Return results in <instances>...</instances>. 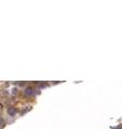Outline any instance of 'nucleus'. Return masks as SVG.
Here are the masks:
<instances>
[{"label": "nucleus", "mask_w": 122, "mask_h": 129, "mask_svg": "<svg viewBox=\"0 0 122 129\" xmlns=\"http://www.w3.org/2000/svg\"><path fill=\"white\" fill-rule=\"evenodd\" d=\"M25 95H27V96H33L34 95V89L31 88V87H27L25 89Z\"/></svg>", "instance_id": "nucleus-1"}, {"label": "nucleus", "mask_w": 122, "mask_h": 129, "mask_svg": "<svg viewBox=\"0 0 122 129\" xmlns=\"http://www.w3.org/2000/svg\"><path fill=\"white\" fill-rule=\"evenodd\" d=\"M16 112H17V110L15 108H13V107H11V108H9L8 109V113H9L11 116H13V115H15L16 114Z\"/></svg>", "instance_id": "nucleus-2"}]
</instances>
